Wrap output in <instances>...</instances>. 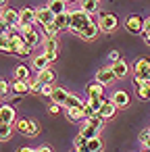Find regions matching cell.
Listing matches in <instances>:
<instances>
[{
    "instance_id": "6da1fadb",
    "label": "cell",
    "mask_w": 150,
    "mask_h": 152,
    "mask_svg": "<svg viewBox=\"0 0 150 152\" xmlns=\"http://www.w3.org/2000/svg\"><path fill=\"white\" fill-rule=\"evenodd\" d=\"M90 23H92V17H90L88 13H83L81 9H77V11H73V13H71V23H69V29H71L73 34L81 36V31H83Z\"/></svg>"
},
{
    "instance_id": "7a4b0ae2",
    "label": "cell",
    "mask_w": 150,
    "mask_h": 152,
    "mask_svg": "<svg viewBox=\"0 0 150 152\" xmlns=\"http://www.w3.org/2000/svg\"><path fill=\"white\" fill-rule=\"evenodd\" d=\"M15 127H17V131L19 133H23V135H27V137H36L38 133H40V125L34 121V119H17V123H15Z\"/></svg>"
},
{
    "instance_id": "3957f363",
    "label": "cell",
    "mask_w": 150,
    "mask_h": 152,
    "mask_svg": "<svg viewBox=\"0 0 150 152\" xmlns=\"http://www.w3.org/2000/svg\"><path fill=\"white\" fill-rule=\"evenodd\" d=\"M98 25H100V31H104V34H110V31H115L117 29V25H119V21H117V17L113 15V13H98Z\"/></svg>"
},
{
    "instance_id": "277c9868",
    "label": "cell",
    "mask_w": 150,
    "mask_h": 152,
    "mask_svg": "<svg viewBox=\"0 0 150 152\" xmlns=\"http://www.w3.org/2000/svg\"><path fill=\"white\" fill-rule=\"evenodd\" d=\"M125 29L129 34H144L146 29V19H142L140 15H129L125 19Z\"/></svg>"
},
{
    "instance_id": "5b68a950",
    "label": "cell",
    "mask_w": 150,
    "mask_h": 152,
    "mask_svg": "<svg viewBox=\"0 0 150 152\" xmlns=\"http://www.w3.org/2000/svg\"><path fill=\"white\" fill-rule=\"evenodd\" d=\"M54 19H56V15H54L48 7H44V9H36V23H40L42 27L54 23Z\"/></svg>"
},
{
    "instance_id": "8992f818",
    "label": "cell",
    "mask_w": 150,
    "mask_h": 152,
    "mask_svg": "<svg viewBox=\"0 0 150 152\" xmlns=\"http://www.w3.org/2000/svg\"><path fill=\"white\" fill-rule=\"evenodd\" d=\"M115 79H117V75H115L113 67H102L96 71V81H100L102 86H110Z\"/></svg>"
},
{
    "instance_id": "52a82bcc",
    "label": "cell",
    "mask_w": 150,
    "mask_h": 152,
    "mask_svg": "<svg viewBox=\"0 0 150 152\" xmlns=\"http://www.w3.org/2000/svg\"><path fill=\"white\" fill-rule=\"evenodd\" d=\"M2 25L17 27V25H19V11H13V9L2 7Z\"/></svg>"
},
{
    "instance_id": "ba28073f",
    "label": "cell",
    "mask_w": 150,
    "mask_h": 152,
    "mask_svg": "<svg viewBox=\"0 0 150 152\" xmlns=\"http://www.w3.org/2000/svg\"><path fill=\"white\" fill-rule=\"evenodd\" d=\"M86 96L88 98H104V86L100 81H90L86 86Z\"/></svg>"
},
{
    "instance_id": "9c48e42d",
    "label": "cell",
    "mask_w": 150,
    "mask_h": 152,
    "mask_svg": "<svg viewBox=\"0 0 150 152\" xmlns=\"http://www.w3.org/2000/svg\"><path fill=\"white\" fill-rule=\"evenodd\" d=\"M0 121L2 123H17V115H15V108L9 106V104H2L0 106Z\"/></svg>"
},
{
    "instance_id": "30bf717a",
    "label": "cell",
    "mask_w": 150,
    "mask_h": 152,
    "mask_svg": "<svg viewBox=\"0 0 150 152\" xmlns=\"http://www.w3.org/2000/svg\"><path fill=\"white\" fill-rule=\"evenodd\" d=\"M36 23V11L25 7L19 11V25H34Z\"/></svg>"
},
{
    "instance_id": "8fae6325",
    "label": "cell",
    "mask_w": 150,
    "mask_h": 152,
    "mask_svg": "<svg viewBox=\"0 0 150 152\" xmlns=\"http://www.w3.org/2000/svg\"><path fill=\"white\" fill-rule=\"evenodd\" d=\"M67 117H69V121H73V123L88 121V115H86V108H83V106H73V108H67Z\"/></svg>"
},
{
    "instance_id": "7c38bea8",
    "label": "cell",
    "mask_w": 150,
    "mask_h": 152,
    "mask_svg": "<svg viewBox=\"0 0 150 152\" xmlns=\"http://www.w3.org/2000/svg\"><path fill=\"white\" fill-rule=\"evenodd\" d=\"M115 113H117V106H115V102L113 100H104L102 102V108H100V117L104 119V121H108V119H113L115 117Z\"/></svg>"
},
{
    "instance_id": "4fadbf2b",
    "label": "cell",
    "mask_w": 150,
    "mask_h": 152,
    "mask_svg": "<svg viewBox=\"0 0 150 152\" xmlns=\"http://www.w3.org/2000/svg\"><path fill=\"white\" fill-rule=\"evenodd\" d=\"M110 100L115 102V106H117V108H125V106L129 104V94H127V92H123V90H117V92L110 96Z\"/></svg>"
},
{
    "instance_id": "5bb4252c",
    "label": "cell",
    "mask_w": 150,
    "mask_h": 152,
    "mask_svg": "<svg viewBox=\"0 0 150 152\" xmlns=\"http://www.w3.org/2000/svg\"><path fill=\"white\" fill-rule=\"evenodd\" d=\"M98 31H100L98 21H92V23H90V25L81 31V36H79V38H83V40H88V42H90V40H94V38L98 36Z\"/></svg>"
},
{
    "instance_id": "9a60e30c",
    "label": "cell",
    "mask_w": 150,
    "mask_h": 152,
    "mask_svg": "<svg viewBox=\"0 0 150 152\" xmlns=\"http://www.w3.org/2000/svg\"><path fill=\"white\" fill-rule=\"evenodd\" d=\"M79 9H81L83 13H88L90 17H92V15H98V0H81Z\"/></svg>"
},
{
    "instance_id": "2e32d148",
    "label": "cell",
    "mask_w": 150,
    "mask_h": 152,
    "mask_svg": "<svg viewBox=\"0 0 150 152\" xmlns=\"http://www.w3.org/2000/svg\"><path fill=\"white\" fill-rule=\"evenodd\" d=\"M69 23H71V13H69V11L63 13V15H56V19H54V25L59 27V31L69 29Z\"/></svg>"
},
{
    "instance_id": "e0dca14e",
    "label": "cell",
    "mask_w": 150,
    "mask_h": 152,
    "mask_svg": "<svg viewBox=\"0 0 150 152\" xmlns=\"http://www.w3.org/2000/svg\"><path fill=\"white\" fill-rule=\"evenodd\" d=\"M71 94H67L63 88H54V94L50 96V100L54 102V104H61V106H65V102H67V98H69Z\"/></svg>"
},
{
    "instance_id": "ac0fdd59",
    "label": "cell",
    "mask_w": 150,
    "mask_h": 152,
    "mask_svg": "<svg viewBox=\"0 0 150 152\" xmlns=\"http://www.w3.org/2000/svg\"><path fill=\"white\" fill-rule=\"evenodd\" d=\"M54 15H63L67 13V2H63V0H48V4H46Z\"/></svg>"
},
{
    "instance_id": "d6986e66",
    "label": "cell",
    "mask_w": 150,
    "mask_h": 152,
    "mask_svg": "<svg viewBox=\"0 0 150 152\" xmlns=\"http://www.w3.org/2000/svg\"><path fill=\"white\" fill-rule=\"evenodd\" d=\"M36 79H40V81H42L44 86H52V81H54V71H52V69H44V71H38Z\"/></svg>"
},
{
    "instance_id": "ffe728a7",
    "label": "cell",
    "mask_w": 150,
    "mask_h": 152,
    "mask_svg": "<svg viewBox=\"0 0 150 152\" xmlns=\"http://www.w3.org/2000/svg\"><path fill=\"white\" fill-rule=\"evenodd\" d=\"M13 92H15L17 96L29 94V92H31V83H29V81H15V83H13Z\"/></svg>"
},
{
    "instance_id": "44dd1931",
    "label": "cell",
    "mask_w": 150,
    "mask_h": 152,
    "mask_svg": "<svg viewBox=\"0 0 150 152\" xmlns=\"http://www.w3.org/2000/svg\"><path fill=\"white\" fill-rule=\"evenodd\" d=\"M98 133H100V129H98V127H94V125H90V123H86V125H83V129L79 131V135H81V137H86V140L98 137Z\"/></svg>"
},
{
    "instance_id": "7402d4cb",
    "label": "cell",
    "mask_w": 150,
    "mask_h": 152,
    "mask_svg": "<svg viewBox=\"0 0 150 152\" xmlns=\"http://www.w3.org/2000/svg\"><path fill=\"white\" fill-rule=\"evenodd\" d=\"M42 48L44 52H59V38H44Z\"/></svg>"
},
{
    "instance_id": "603a6c76",
    "label": "cell",
    "mask_w": 150,
    "mask_h": 152,
    "mask_svg": "<svg viewBox=\"0 0 150 152\" xmlns=\"http://www.w3.org/2000/svg\"><path fill=\"white\" fill-rule=\"evenodd\" d=\"M113 71H115L117 79H123V77H127V73H129V67H127V63H125V61H119L117 65H113Z\"/></svg>"
},
{
    "instance_id": "cb8c5ba5",
    "label": "cell",
    "mask_w": 150,
    "mask_h": 152,
    "mask_svg": "<svg viewBox=\"0 0 150 152\" xmlns=\"http://www.w3.org/2000/svg\"><path fill=\"white\" fill-rule=\"evenodd\" d=\"M135 94L142 100H150V81H144V83L135 86Z\"/></svg>"
},
{
    "instance_id": "d4e9b609",
    "label": "cell",
    "mask_w": 150,
    "mask_h": 152,
    "mask_svg": "<svg viewBox=\"0 0 150 152\" xmlns=\"http://www.w3.org/2000/svg\"><path fill=\"white\" fill-rule=\"evenodd\" d=\"M23 40H25V44H29L31 48H36V46H38L40 42H44V40L40 38V34H38L36 29H34V31H29V34H25V36H23Z\"/></svg>"
},
{
    "instance_id": "484cf974",
    "label": "cell",
    "mask_w": 150,
    "mask_h": 152,
    "mask_svg": "<svg viewBox=\"0 0 150 152\" xmlns=\"http://www.w3.org/2000/svg\"><path fill=\"white\" fill-rule=\"evenodd\" d=\"M15 81H31L29 79V69L25 65H19L15 69Z\"/></svg>"
},
{
    "instance_id": "4316f807",
    "label": "cell",
    "mask_w": 150,
    "mask_h": 152,
    "mask_svg": "<svg viewBox=\"0 0 150 152\" xmlns=\"http://www.w3.org/2000/svg\"><path fill=\"white\" fill-rule=\"evenodd\" d=\"M48 65H50V61L46 58V54H44V52H42L40 56H36V58H34V69H38V71H44V69H50Z\"/></svg>"
},
{
    "instance_id": "83f0119b",
    "label": "cell",
    "mask_w": 150,
    "mask_h": 152,
    "mask_svg": "<svg viewBox=\"0 0 150 152\" xmlns=\"http://www.w3.org/2000/svg\"><path fill=\"white\" fill-rule=\"evenodd\" d=\"M11 137H13V129H11V125H9V123H0V140L7 142V140H11Z\"/></svg>"
},
{
    "instance_id": "f1b7e54d",
    "label": "cell",
    "mask_w": 150,
    "mask_h": 152,
    "mask_svg": "<svg viewBox=\"0 0 150 152\" xmlns=\"http://www.w3.org/2000/svg\"><path fill=\"white\" fill-rule=\"evenodd\" d=\"M88 150H92V152H102V140H100V137L88 140Z\"/></svg>"
},
{
    "instance_id": "f546056e",
    "label": "cell",
    "mask_w": 150,
    "mask_h": 152,
    "mask_svg": "<svg viewBox=\"0 0 150 152\" xmlns=\"http://www.w3.org/2000/svg\"><path fill=\"white\" fill-rule=\"evenodd\" d=\"M59 27L54 25V23H50V25H46L44 27V38H59Z\"/></svg>"
},
{
    "instance_id": "4dcf8cb0",
    "label": "cell",
    "mask_w": 150,
    "mask_h": 152,
    "mask_svg": "<svg viewBox=\"0 0 150 152\" xmlns=\"http://www.w3.org/2000/svg\"><path fill=\"white\" fill-rule=\"evenodd\" d=\"M86 102L79 98V96H69L67 102H65V108H73V106H83Z\"/></svg>"
},
{
    "instance_id": "1f68e13d",
    "label": "cell",
    "mask_w": 150,
    "mask_h": 152,
    "mask_svg": "<svg viewBox=\"0 0 150 152\" xmlns=\"http://www.w3.org/2000/svg\"><path fill=\"white\" fill-rule=\"evenodd\" d=\"M86 123H90V125H94V127H98V129H102V125H104V119L100 117V115H92Z\"/></svg>"
},
{
    "instance_id": "d6a6232c",
    "label": "cell",
    "mask_w": 150,
    "mask_h": 152,
    "mask_svg": "<svg viewBox=\"0 0 150 152\" xmlns=\"http://www.w3.org/2000/svg\"><path fill=\"white\" fill-rule=\"evenodd\" d=\"M29 83H31V94H42V90H44V83H42L40 79H31Z\"/></svg>"
},
{
    "instance_id": "836d02e7",
    "label": "cell",
    "mask_w": 150,
    "mask_h": 152,
    "mask_svg": "<svg viewBox=\"0 0 150 152\" xmlns=\"http://www.w3.org/2000/svg\"><path fill=\"white\" fill-rule=\"evenodd\" d=\"M13 90V83H9L7 79H2L0 81V94H2V98H7V94Z\"/></svg>"
},
{
    "instance_id": "e575fe53",
    "label": "cell",
    "mask_w": 150,
    "mask_h": 152,
    "mask_svg": "<svg viewBox=\"0 0 150 152\" xmlns=\"http://www.w3.org/2000/svg\"><path fill=\"white\" fill-rule=\"evenodd\" d=\"M119 61H121V52H119V50H110V52H108V63H110V67L117 65Z\"/></svg>"
},
{
    "instance_id": "d590c367",
    "label": "cell",
    "mask_w": 150,
    "mask_h": 152,
    "mask_svg": "<svg viewBox=\"0 0 150 152\" xmlns=\"http://www.w3.org/2000/svg\"><path fill=\"white\" fill-rule=\"evenodd\" d=\"M75 148H77V150L88 148V140H86V137H81V135H77V140H75Z\"/></svg>"
},
{
    "instance_id": "8d00e7d4",
    "label": "cell",
    "mask_w": 150,
    "mask_h": 152,
    "mask_svg": "<svg viewBox=\"0 0 150 152\" xmlns=\"http://www.w3.org/2000/svg\"><path fill=\"white\" fill-rule=\"evenodd\" d=\"M138 140H140V144H146L150 140V129H142L140 135H138Z\"/></svg>"
},
{
    "instance_id": "74e56055",
    "label": "cell",
    "mask_w": 150,
    "mask_h": 152,
    "mask_svg": "<svg viewBox=\"0 0 150 152\" xmlns=\"http://www.w3.org/2000/svg\"><path fill=\"white\" fill-rule=\"evenodd\" d=\"M54 88H56V86H44L42 96H52V94H54Z\"/></svg>"
},
{
    "instance_id": "f35d334b",
    "label": "cell",
    "mask_w": 150,
    "mask_h": 152,
    "mask_svg": "<svg viewBox=\"0 0 150 152\" xmlns=\"http://www.w3.org/2000/svg\"><path fill=\"white\" fill-rule=\"evenodd\" d=\"M44 54H46V58H48L50 63H54V61L59 58V52H44Z\"/></svg>"
},
{
    "instance_id": "ab89813d",
    "label": "cell",
    "mask_w": 150,
    "mask_h": 152,
    "mask_svg": "<svg viewBox=\"0 0 150 152\" xmlns=\"http://www.w3.org/2000/svg\"><path fill=\"white\" fill-rule=\"evenodd\" d=\"M61 108H63L61 104H50V108H48V110H50L52 115H56V113H61Z\"/></svg>"
},
{
    "instance_id": "60d3db41",
    "label": "cell",
    "mask_w": 150,
    "mask_h": 152,
    "mask_svg": "<svg viewBox=\"0 0 150 152\" xmlns=\"http://www.w3.org/2000/svg\"><path fill=\"white\" fill-rule=\"evenodd\" d=\"M142 38H144V42L150 46V31H144V34H142Z\"/></svg>"
},
{
    "instance_id": "b9f144b4",
    "label": "cell",
    "mask_w": 150,
    "mask_h": 152,
    "mask_svg": "<svg viewBox=\"0 0 150 152\" xmlns=\"http://www.w3.org/2000/svg\"><path fill=\"white\" fill-rule=\"evenodd\" d=\"M36 152H52L48 146H40V148H36Z\"/></svg>"
},
{
    "instance_id": "7bdbcfd3",
    "label": "cell",
    "mask_w": 150,
    "mask_h": 152,
    "mask_svg": "<svg viewBox=\"0 0 150 152\" xmlns=\"http://www.w3.org/2000/svg\"><path fill=\"white\" fill-rule=\"evenodd\" d=\"M17 152H36V150H34V148H27V146H25V148H19Z\"/></svg>"
},
{
    "instance_id": "ee69618b",
    "label": "cell",
    "mask_w": 150,
    "mask_h": 152,
    "mask_svg": "<svg viewBox=\"0 0 150 152\" xmlns=\"http://www.w3.org/2000/svg\"><path fill=\"white\" fill-rule=\"evenodd\" d=\"M144 31H150V17H146V29Z\"/></svg>"
},
{
    "instance_id": "f6af8a7d",
    "label": "cell",
    "mask_w": 150,
    "mask_h": 152,
    "mask_svg": "<svg viewBox=\"0 0 150 152\" xmlns=\"http://www.w3.org/2000/svg\"><path fill=\"white\" fill-rule=\"evenodd\" d=\"M144 150H148V152H150V140H148V142L144 144Z\"/></svg>"
},
{
    "instance_id": "bcb514c9",
    "label": "cell",
    "mask_w": 150,
    "mask_h": 152,
    "mask_svg": "<svg viewBox=\"0 0 150 152\" xmlns=\"http://www.w3.org/2000/svg\"><path fill=\"white\" fill-rule=\"evenodd\" d=\"M79 152H92V150H88V148H83V150H79Z\"/></svg>"
},
{
    "instance_id": "7dc6e473",
    "label": "cell",
    "mask_w": 150,
    "mask_h": 152,
    "mask_svg": "<svg viewBox=\"0 0 150 152\" xmlns=\"http://www.w3.org/2000/svg\"><path fill=\"white\" fill-rule=\"evenodd\" d=\"M71 152H79V150H77V148H73V150H71Z\"/></svg>"
},
{
    "instance_id": "c3c4849f",
    "label": "cell",
    "mask_w": 150,
    "mask_h": 152,
    "mask_svg": "<svg viewBox=\"0 0 150 152\" xmlns=\"http://www.w3.org/2000/svg\"><path fill=\"white\" fill-rule=\"evenodd\" d=\"M63 2H73V0H63Z\"/></svg>"
},
{
    "instance_id": "681fc988",
    "label": "cell",
    "mask_w": 150,
    "mask_h": 152,
    "mask_svg": "<svg viewBox=\"0 0 150 152\" xmlns=\"http://www.w3.org/2000/svg\"><path fill=\"white\" fill-rule=\"evenodd\" d=\"M144 152H148V150H144Z\"/></svg>"
}]
</instances>
